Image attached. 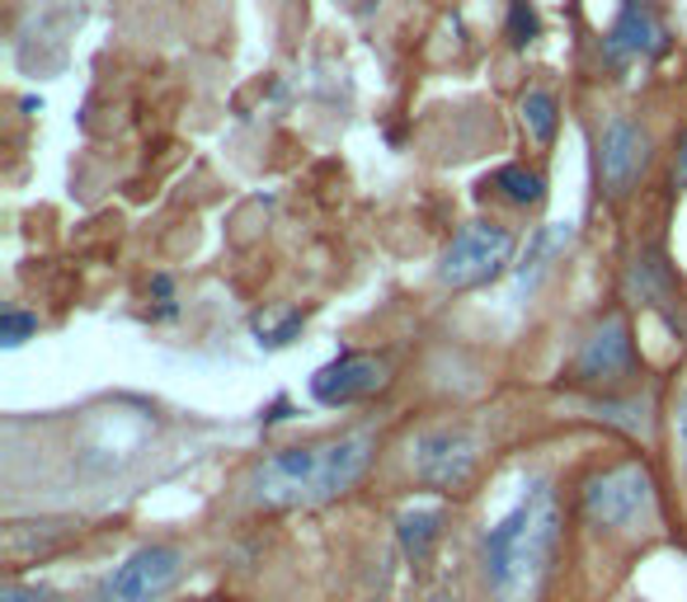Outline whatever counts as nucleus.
I'll list each match as a JSON object with an SVG mask.
<instances>
[{"label":"nucleus","instance_id":"6","mask_svg":"<svg viewBox=\"0 0 687 602\" xmlns=\"http://www.w3.org/2000/svg\"><path fill=\"white\" fill-rule=\"evenodd\" d=\"M180 551L174 546H142L99 583V602H155L180 579Z\"/></svg>","mask_w":687,"mask_h":602},{"label":"nucleus","instance_id":"11","mask_svg":"<svg viewBox=\"0 0 687 602\" xmlns=\"http://www.w3.org/2000/svg\"><path fill=\"white\" fill-rule=\"evenodd\" d=\"M659 47H664V33L650 20V10L641 0H622V14H616V24L608 33V52L612 57H650Z\"/></svg>","mask_w":687,"mask_h":602},{"label":"nucleus","instance_id":"17","mask_svg":"<svg viewBox=\"0 0 687 602\" xmlns=\"http://www.w3.org/2000/svg\"><path fill=\"white\" fill-rule=\"evenodd\" d=\"M674 442H678V462H683V475H687V386H683L678 410H674Z\"/></svg>","mask_w":687,"mask_h":602},{"label":"nucleus","instance_id":"2","mask_svg":"<svg viewBox=\"0 0 687 602\" xmlns=\"http://www.w3.org/2000/svg\"><path fill=\"white\" fill-rule=\"evenodd\" d=\"M321 485H325V448H283L264 456L250 475V494L264 508L321 504Z\"/></svg>","mask_w":687,"mask_h":602},{"label":"nucleus","instance_id":"4","mask_svg":"<svg viewBox=\"0 0 687 602\" xmlns=\"http://www.w3.org/2000/svg\"><path fill=\"white\" fill-rule=\"evenodd\" d=\"M410 466L425 485L457 494L471 485L475 475V438L462 429V423H438V429H425L410 442Z\"/></svg>","mask_w":687,"mask_h":602},{"label":"nucleus","instance_id":"15","mask_svg":"<svg viewBox=\"0 0 687 602\" xmlns=\"http://www.w3.org/2000/svg\"><path fill=\"white\" fill-rule=\"evenodd\" d=\"M33 330H39V321H33V315H24V311H6V315H0V344H6V348L24 344Z\"/></svg>","mask_w":687,"mask_h":602},{"label":"nucleus","instance_id":"14","mask_svg":"<svg viewBox=\"0 0 687 602\" xmlns=\"http://www.w3.org/2000/svg\"><path fill=\"white\" fill-rule=\"evenodd\" d=\"M523 122L537 141H551L556 137V99L546 90H527L523 95Z\"/></svg>","mask_w":687,"mask_h":602},{"label":"nucleus","instance_id":"3","mask_svg":"<svg viewBox=\"0 0 687 602\" xmlns=\"http://www.w3.org/2000/svg\"><path fill=\"white\" fill-rule=\"evenodd\" d=\"M514 259V236L495 222H471L452 236V245L443 250V264H438V282L452 292L481 288V282L500 278L504 264Z\"/></svg>","mask_w":687,"mask_h":602},{"label":"nucleus","instance_id":"12","mask_svg":"<svg viewBox=\"0 0 687 602\" xmlns=\"http://www.w3.org/2000/svg\"><path fill=\"white\" fill-rule=\"evenodd\" d=\"M438 513L433 508H415V513H400V546H405V556L410 560H425L429 556V546L438 537Z\"/></svg>","mask_w":687,"mask_h":602},{"label":"nucleus","instance_id":"13","mask_svg":"<svg viewBox=\"0 0 687 602\" xmlns=\"http://www.w3.org/2000/svg\"><path fill=\"white\" fill-rule=\"evenodd\" d=\"M495 189L504 193L508 203H518V207L541 203V180H537L533 170H523V165H504V170L495 174Z\"/></svg>","mask_w":687,"mask_h":602},{"label":"nucleus","instance_id":"10","mask_svg":"<svg viewBox=\"0 0 687 602\" xmlns=\"http://www.w3.org/2000/svg\"><path fill=\"white\" fill-rule=\"evenodd\" d=\"M367 462H373V438H367V433L325 442V485H321V499H334V494L354 490L363 481Z\"/></svg>","mask_w":687,"mask_h":602},{"label":"nucleus","instance_id":"5","mask_svg":"<svg viewBox=\"0 0 687 602\" xmlns=\"http://www.w3.org/2000/svg\"><path fill=\"white\" fill-rule=\"evenodd\" d=\"M650 504H655V485H650V471L636 466V462L616 466L608 475H593L589 490H584L589 518L603 523V527H631V523H641L645 513H650Z\"/></svg>","mask_w":687,"mask_h":602},{"label":"nucleus","instance_id":"16","mask_svg":"<svg viewBox=\"0 0 687 602\" xmlns=\"http://www.w3.org/2000/svg\"><path fill=\"white\" fill-rule=\"evenodd\" d=\"M508 33H514L518 47L537 39V20H533V10H527V0H514V14H508Z\"/></svg>","mask_w":687,"mask_h":602},{"label":"nucleus","instance_id":"7","mask_svg":"<svg viewBox=\"0 0 687 602\" xmlns=\"http://www.w3.org/2000/svg\"><path fill=\"white\" fill-rule=\"evenodd\" d=\"M645 161H650L645 132H641L626 114L608 118L603 137H598V170H603V184H608L612 193H626L631 184H636V174L645 170Z\"/></svg>","mask_w":687,"mask_h":602},{"label":"nucleus","instance_id":"9","mask_svg":"<svg viewBox=\"0 0 687 602\" xmlns=\"http://www.w3.org/2000/svg\"><path fill=\"white\" fill-rule=\"evenodd\" d=\"M631 330L622 315H608L603 325H598L584 348H579V358H575V377L579 381H616V377H626L631 372Z\"/></svg>","mask_w":687,"mask_h":602},{"label":"nucleus","instance_id":"18","mask_svg":"<svg viewBox=\"0 0 687 602\" xmlns=\"http://www.w3.org/2000/svg\"><path fill=\"white\" fill-rule=\"evenodd\" d=\"M0 602H47V593H39V589H6V598Z\"/></svg>","mask_w":687,"mask_h":602},{"label":"nucleus","instance_id":"19","mask_svg":"<svg viewBox=\"0 0 687 602\" xmlns=\"http://www.w3.org/2000/svg\"><path fill=\"white\" fill-rule=\"evenodd\" d=\"M678 184L687 189V141H683V151H678Z\"/></svg>","mask_w":687,"mask_h":602},{"label":"nucleus","instance_id":"1","mask_svg":"<svg viewBox=\"0 0 687 602\" xmlns=\"http://www.w3.org/2000/svg\"><path fill=\"white\" fill-rule=\"evenodd\" d=\"M560 546V499L537 481L504 518L485 533L490 602H541Z\"/></svg>","mask_w":687,"mask_h":602},{"label":"nucleus","instance_id":"8","mask_svg":"<svg viewBox=\"0 0 687 602\" xmlns=\"http://www.w3.org/2000/svg\"><path fill=\"white\" fill-rule=\"evenodd\" d=\"M382 381H386V367L377 358H367V353H344V358L325 363L311 377V396L321 405H354L363 396H373Z\"/></svg>","mask_w":687,"mask_h":602}]
</instances>
